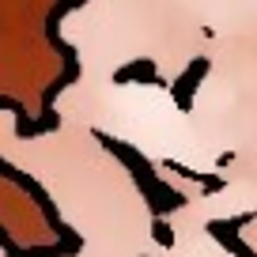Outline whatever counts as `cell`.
I'll use <instances>...</instances> for the list:
<instances>
[{"instance_id":"6da1fadb","label":"cell","mask_w":257,"mask_h":257,"mask_svg":"<svg viewBox=\"0 0 257 257\" xmlns=\"http://www.w3.org/2000/svg\"><path fill=\"white\" fill-rule=\"evenodd\" d=\"M204 72H208V61L201 57V61H193L189 68H185V76L174 83V98H178V106H182V110H189V106H193V95H197V83H201Z\"/></svg>"},{"instance_id":"7a4b0ae2","label":"cell","mask_w":257,"mask_h":257,"mask_svg":"<svg viewBox=\"0 0 257 257\" xmlns=\"http://www.w3.org/2000/svg\"><path fill=\"white\" fill-rule=\"evenodd\" d=\"M117 80L125 83V80H155V68L148 61H140V64H128V68H121L117 72Z\"/></svg>"}]
</instances>
